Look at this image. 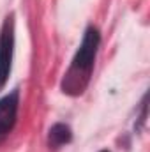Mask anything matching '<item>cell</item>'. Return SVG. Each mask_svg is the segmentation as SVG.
I'll return each mask as SVG.
<instances>
[{"label": "cell", "mask_w": 150, "mask_h": 152, "mask_svg": "<svg viewBox=\"0 0 150 152\" xmlns=\"http://www.w3.org/2000/svg\"><path fill=\"white\" fill-rule=\"evenodd\" d=\"M99 48V32L95 28H88L83 36V41L79 44V50L73 58V66L71 71L67 75V88L81 92V83L79 80H83V85L87 83L88 76L92 73L94 67V60H95V53Z\"/></svg>", "instance_id": "1"}, {"label": "cell", "mask_w": 150, "mask_h": 152, "mask_svg": "<svg viewBox=\"0 0 150 152\" xmlns=\"http://www.w3.org/2000/svg\"><path fill=\"white\" fill-rule=\"evenodd\" d=\"M12 51H14V21L12 18H7L0 32V88L5 85L11 73Z\"/></svg>", "instance_id": "2"}, {"label": "cell", "mask_w": 150, "mask_h": 152, "mask_svg": "<svg viewBox=\"0 0 150 152\" xmlns=\"http://www.w3.org/2000/svg\"><path fill=\"white\" fill-rule=\"evenodd\" d=\"M18 104H20V94L18 90L7 94L0 99V143L11 134L16 117H18Z\"/></svg>", "instance_id": "3"}, {"label": "cell", "mask_w": 150, "mask_h": 152, "mask_svg": "<svg viewBox=\"0 0 150 152\" xmlns=\"http://www.w3.org/2000/svg\"><path fill=\"white\" fill-rule=\"evenodd\" d=\"M48 142L51 147H62L66 143L71 142V129L66 126V124H55L51 129H50V134H48Z\"/></svg>", "instance_id": "4"}, {"label": "cell", "mask_w": 150, "mask_h": 152, "mask_svg": "<svg viewBox=\"0 0 150 152\" xmlns=\"http://www.w3.org/2000/svg\"><path fill=\"white\" fill-rule=\"evenodd\" d=\"M101 152H108V151H101Z\"/></svg>", "instance_id": "5"}]
</instances>
